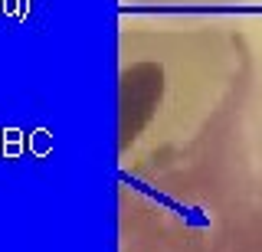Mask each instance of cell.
<instances>
[{
	"mask_svg": "<svg viewBox=\"0 0 262 252\" xmlns=\"http://www.w3.org/2000/svg\"><path fill=\"white\" fill-rule=\"evenodd\" d=\"M118 56V170L154 177L200 154L246 111L256 82L233 20L125 17Z\"/></svg>",
	"mask_w": 262,
	"mask_h": 252,
	"instance_id": "1",
	"label": "cell"
},
{
	"mask_svg": "<svg viewBox=\"0 0 262 252\" xmlns=\"http://www.w3.org/2000/svg\"><path fill=\"white\" fill-rule=\"evenodd\" d=\"M131 4H144V7H226V4H239V0H131Z\"/></svg>",
	"mask_w": 262,
	"mask_h": 252,
	"instance_id": "2",
	"label": "cell"
}]
</instances>
